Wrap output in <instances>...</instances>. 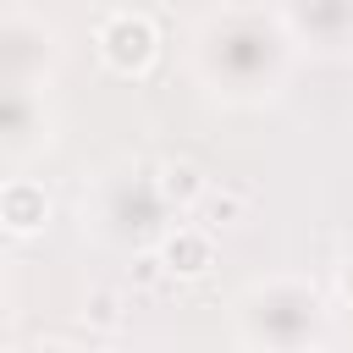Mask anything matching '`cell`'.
Masks as SVG:
<instances>
[{"label":"cell","instance_id":"6da1fadb","mask_svg":"<svg viewBox=\"0 0 353 353\" xmlns=\"http://www.w3.org/2000/svg\"><path fill=\"white\" fill-rule=\"evenodd\" d=\"M110 39H116V61H127V44H132V55H138V61L149 55V33H143L138 22H132V28H116Z\"/></svg>","mask_w":353,"mask_h":353}]
</instances>
